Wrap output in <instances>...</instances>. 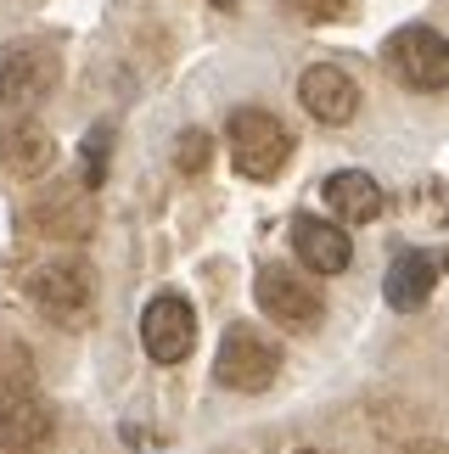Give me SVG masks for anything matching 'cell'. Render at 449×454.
Returning <instances> with one entry per match:
<instances>
[{
  "mask_svg": "<svg viewBox=\"0 0 449 454\" xmlns=\"http://www.w3.org/2000/svg\"><path fill=\"white\" fill-rule=\"evenodd\" d=\"M433 286H438V264L427 253H399L388 264V275H382V298L399 314H416L427 298H433Z\"/></svg>",
  "mask_w": 449,
  "mask_h": 454,
  "instance_id": "obj_14",
  "label": "cell"
},
{
  "mask_svg": "<svg viewBox=\"0 0 449 454\" xmlns=\"http://www.w3.org/2000/svg\"><path fill=\"white\" fill-rule=\"evenodd\" d=\"M287 12H298L303 23H343L354 12V0H281Z\"/></svg>",
  "mask_w": 449,
  "mask_h": 454,
  "instance_id": "obj_16",
  "label": "cell"
},
{
  "mask_svg": "<svg viewBox=\"0 0 449 454\" xmlns=\"http://www.w3.org/2000/svg\"><path fill=\"white\" fill-rule=\"evenodd\" d=\"M410 454H444V449H433V443H421V449H410Z\"/></svg>",
  "mask_w": 449,
  "mask_h": 454,
  "instance_id": "obj_19",
  "label": "cell"
},
{
  "mask_svg": "<svg viewBox=\"0 0 449 454\" xmlns=\"http://www.w3.org/2000/svg\"><path fill=\"white\" fill-rule=\"evenodd\" d=\"M34 376H40V364L28 348L17 337H0V393H34Z\"/></svg>",
  "mask_w": 449,
  "mask_h": 454,
  "instance_id": "obj_15",
  "label": "cell"
},
{
  "mask_svg": "<svg viewBox=\"0 0 449 454\" xmlns=\"http://www.w3.org/2000/svg\"><path fill=\"white\" fill-rule=\"evenodd\" d=\"M292 253H298L303 270H315V275H343V270L354 264L349 231H343L337 219H315V214L292 219Z\"/></svg>",
  "mask_w": 449,
  "mask_h": 454,
  "instance_id": "obj_11",
  "label": "cell"
},
{
  "mask_svg": "<svg viewBox=\"0 0 449 454\" xmlns=\"http://www.w3.org/2000/svg\"><path fill=\"white\" fill-rule=\"evenodd\" d=\"M34 231L51 236V241H84L96 231V202H91V185L74 180V185H51L40 202L28 207Z\"/></svg>",
  "mask_w": 449,
  "mask_h": 454,
  "instance_id": "obj_9",
  "label": "cell"
},
{
  "mask_svg": "<svg viewBox=\"0 0 449 454\" xmlns=\"http://www.w3.org/2000/svg\"><path fill=\"white\" fill-rule=\"evenodd\" d=\"M28 303L57 325H79L96 309V270L84 258H45L28 275Z\"/></svg>",
  "mask_w": 449,
  "mask_h": 454,
  "instance_id": "obj_2",
  "label": "cell"
},
{
  "mask_svg": "<svg viewBox=\"0 0 449 454\" xmlns=\"http://www.w3.org/2000/svg\"><path fill=\"white\" fill-rule=\"evenodd\" d=\"M253 298L275 325H287V331H309V325H320V314H326V298L292 264H264L258 270Z\"/></svg>",
  "mask_w": 449,
  "mask_h": 454,
  "instance_id": "obj_6",
  "label": "cell"
},
{
  "mask_svg": "<svg viewBox=\"0 0 449 454\" xmlns=\"http://www.w3.org/2000/svg\"><path fill=\"white\" fill-rule=\"evenodd\" d=\"M275 376H281V348H275L270 337H258L253 325H231L219 337L214 381L224 393H264Z\"/></svg>",
  "mask_w": 449,
  "mask_h": 454,
  "instance_id": "obj_3",
  "label": "cell"
},
{
  "mask_svg": "<svg viewBox=\"0 0 449 454\" xmlns=\"http://www.w3.org/2000/svg\"><path fill=\"white\" fill-rule=\"evenodd\" d=\"M224 146H231V163L248 180H275L292 157V135L270 107H236L231 124H224Z\"/></svg>",
  "mask_w": 449,
  "mask_h": 454,
  "instance_id": "obj_1",
  "label": "cell"
},
{
  "mask_svg": "<svg viewBox=\"0 0 449 454\" xmlns=\"http://www.w3.org/2000/svg\"><path fill=\"white\" fill-rule=\"evenodd\" d=\"M298 101L315 124H349L359 113V84H354L349 67L315 62V67H303V79H298Z\"/></svg>",
  "mask_w": 449,
  "mask_h": 454,
  "instance_id": "obj_8",
  "label": "cell"
},
{
  "mask_svg": "<svg viewBox=\"0 0 449 454\" xmlns=\"http://www.w3.org/2000/svg\"><path fill=\"white\" fill-rule=\"evenodd\" d=\"M209 152H214L209 135H202V129H185L180 141H175V163H180L185 174H202V168H209Z\"/></svg>",
  "mask_w": 449,
  "mask_h": 454,
  "instance_id": "obj_18",
  "label": "cell"
},
{
  "mask_svg": "<svg viewBox=\"0 0 449 454\" xmlns=\"http://www.w3.org/2000/svg\"><path fill=\"white\" fill-rule=\"evenodd\" d=\"M57 432V410L40 393H0V454H34Z\"/></svg>",
  "mask_w": 449,
  "mask_h": 454,
  "instance_id": "obj_10",
  "label": "cell"
},
{
  "mask_svg": "<svg viewBox=\"0 0 449 454\" xmlns=\"http://www.w3.org/2000/svg\"><path fill=\"white\" fill-rule=\"evenodd\" d=\"M141 348L158 364H180L197 348V314L180 292H158V298L141 309Z\"/></svg>",
  "mask_w": 449,
  "mask_h": 454,
  "instance_id": "obj_7",
  "label": "cell"
},
{
  "mask_svg": "<svg viewBox=\"0 0 449 454\" xmlns=\"http://www.w3.org/2000/svg\"><path fill=\"white\" fill-rule=\"evenodd\" d=\"M292 454H326V449H292Z\"/></svg>",
  "mask_w": 449,
  "mask_h": 454,
  "instance_id": "obj_21",
  "label": "cell"
},
{
  "mask_svg": "<svg viewBox=\"0 0 449 454\" xmlns=\"http://www.w3.org/2000/svg\"><path fill=\"white\" fill-rule=\"evenodd\" d=\"M107 141H113V135H107V124L84 135V185H91V191H96L101 180H107Z\"/></svg>",
  "mask_w": 449,
  "mask_h": 454,
  "instance_id": "obj_17",
  "label": "cell"
},
{
  "mask_svg": "<svg viewBox=\"0 0 449 454\" xmlns=\"http://www.w3.org/2000/svg\"><path fill=\"white\" fill-rule=\"evenodd\" d=\"M51 157H57V141H51L45 124H34V118H17V124L0 129V163H6V174H17V180H34V174H45Z\"/></svg>",
  "mask_w": 449,
  "mask_h": 454,
  "instance_id": "obj_12",
  "label": "cell"
},
{
  "mask_svg": "<svg viewBox=\"0 0 449 454\" xmlns=\"http://www.w3.org/2000/svg\"><path fill=\"white\" fill-rule=\"evenodd\" d=\"M320 197H326V207H332L343 224H371L376 214H382V185H376L366 168H337L332 180L320 185Z\"/></svg>",
  "mask_w": 449,
  "mask_h": 454,
  "instance_id": "obj_13",
  "label": "cell"
},
{
  "mask_svg": "<svg viewBox=\"0 0 449 454\" xmlns=\"http://www.w3.org/2000/svg\"><path fill=\"white\" fill-rule=\"evenodd\" d=\"M62 62L45 40H12L0 45V107H34L57 90Z\"/></svg>",
  "mask_w": 449,
  "mask_h": 454,
  "instance_id": "obj_5",
  "label": "cell"
},
{
  "mask_svg": "<svg viewBox=\"0 0 449 454\" xmlns=\"http://www.w3.org/2000/svg\"><path fill=\"white\" fill-rule=\"evenodd\" d=\"M388 67L405 90L438 96V90H449V40L427 23H410L388 40Z\"/></svg>",
  "mask_w": 449,
  "mask_h": 454,
  "instance_id": "obj_4",
  "label": "cell"
},
{
  "mask_svg": "<svg viewBox=\"0 0 449 454\" xmlns=\"http://www.w3.org/2000/svg\"><path fill=\"white\" fill-rule=\"evenodd\" d=\"M214 6H219V12H231V6H236V0H214Z\"/></svg>",
  "mask_w": 449,
  "mask_h": 454,
  "instance_id": "obj_20",
  "label": "cell"
}]
</instances>
